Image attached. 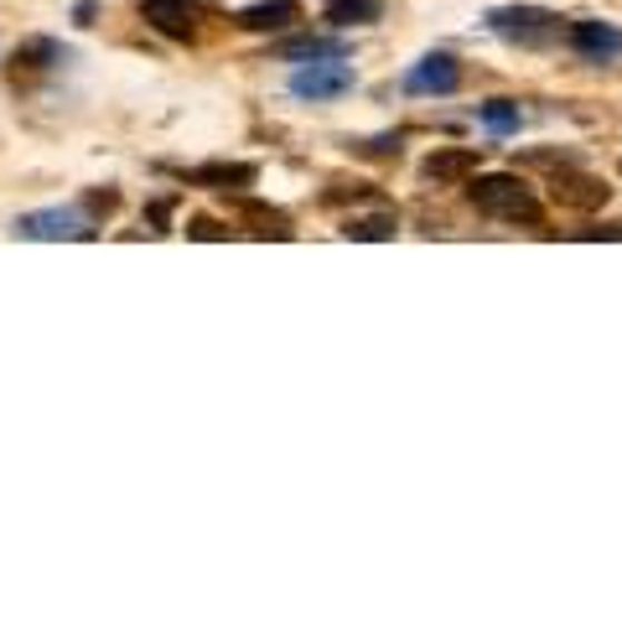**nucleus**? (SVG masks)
I'll return each instance as SVG.
<instances>
[{
    "label": "nucleus",
    "instance_id": "4468645a",
    "mask_svg": "<svg viewBox=\"0 0 622 622\" xmlns=\"http://www.w3.org/2000/svg\"><path fill=\"white\" fill-rule=\"evenodd\" d=\"M379 16H384V0H327V21H333L337 31L374 27Z\"/></svg>",
    "mask_w": 622,
    "mask_h": 622
},
{
    "label": "nucleus",
    "instance_id": "423d86ee",
    "mask_svg": "<svg viewBox=\"0 0 622 622\" xmlns=\"http://www.w3.org/2000/svg\"><path fill=\"white\" fill-rule=\"evenodd\" d=\"M477 161L483 156L472 151V146H436L421 161V177L436 187H456V182H467V177H477Z\"/></svg>",
    "mask_w": 622,
    "mask_h": 622
},
{
    "label": "nucleus",
    "instance_id": "f3484780",
    "mask_svg": "<svg viewBox=\"0 0 622 622\" xmlns=\"http://www.w3.org/2000/svg\"><path fill=\"white\" fill-rule=\"evenodd\" d=\"M62 58H68V52H62L58 42H47V37L16 47V68H52V62H62Z\"/></svg>",
    "mask_w": 622,
    "mask_h": 622
},
{
    "label": "nucleus",
    "instance_id": "6ab92c4d",
    "mask_svg": "<svg viewBox=\"0 0 622 622\" xmlns=\"http://www.w3.org/2000/svg\"><path fill=\"white\" fill-rule=\"evenodd\" d=\"M187 239H228V228L213 218H187Z\"/></svg>",
    "mask_w": 622,
    "mask_h": 622
},
{
    "label": "nucleus",
    "instance_id": "ddd939ff",
    "mask_svg": "<svg viewBox=\"0 0 622 622\" xmlns=\"http://www.w3.org/2000/svg\"><path fill=\"white\" fill-rule=\"evenodd\" d=\"M244 224H249V234L255 239H290L296 228H290V218L280 208H265V203H239Z\"/></svg>",
    "mask_w": 622,
    "mask_h": 622
},
{
    "label": "nucleus",
    "instance_id": "f257e3e1",
    "mask_svg": "<svg viewBox=\"0 0 622 622\" xmlns=\"http://www.w3.org/2000/svg\"><path fill=\"white\" fill-rule=\"evenodd\" d=\"M467 198H472V208H477V213H487V218H503V224H540V218H545L540 198H534V187L524 182V177H514V171L472 177Z\"/></svg>",
    "mask_w": 622,
    "mask_h": 622
},
{
    "label": "nucleus",
    "instance_id": "6e6552de",
    "mask_svg": "<svg viewBox=\"0 0 622 622\" xmlns=\"http://www.w3.org/2000/svg\"><path fill=\"white\" fill-rule=\"evenodd\" d=\"M550 192H555V203H561V208L592 213V208H602V203H608V192H612V187L602 182V177H586V171H561Z\"/></svg>",
    "mask_w": 622,
    "mask_h": 622
},
{
    "label": "nucleus",
    "instance_id": "0eeeda50",
    "mask_svg": "<svg viewBox=\"0 0 622 622\" xmlns=\"http://www.w3.org/2000/svg\"><path fill=\"white\" fill-rule=\"evenodd\" d=\"M462 83V62L452 52H425L405 73V93H452Z\"/></svg>",
    "mask_w": 622,
    "mask_h": 622
},
{
    "label": "nucleus",
    "instance_id": "2eb2a0df",
    "mask_svg": "<svg viewBox=\"0 0 622 622\" xmlns=\"http://www.w3.org/2000/svg\"><path fill=\"white\" fill-rule=\"evenodd\" d=\"M395 213H368V218H348L343 224V239H395Z\"/></svg>",
    "mask_w": 622,
    "mask_h": 622
},
{
    "label": "nucleus",
    "instance_id": "7ed1b4c3",
    "mask_svg": "<svg viewBox=\"0 0 622 622\" xmlns=\"http://www.w3.org/2000/svg\"><path fill=\"white\" fill-rule=\"evenodd\" d=\"M353 89V68L343 58H322V62H302L290 73V93L296 99H312V105H327V99H343Z\"/></svg>",
    "mask_w": 622,
    "mask_h": 622
},
{
    "label": "nucleus",
    "instance_id": "f8f14e48",
    "mask_svg": "<svg viewBox=\"0 0 622 622\" xmlns=\"http://www.w3.org/2000/svg\"><path fill=\"white\" fill-rule=\"evenodd\" d=\"M348 42L343 37H296V42H280L275 58L280 62H322V58H343Z\"/></svg>",
    "mask_w": 622,
    "mask_h": 622
},
{
    "label": "nucleus",
    "instance_id": "dca6fc26",
    "mask_svg": "<svg viewBox=\"0 0 622 622\" xmlns=\"http://www.w3.org/2000/svg\"><path fill=\"white\" fill-rule=\"evenodd\" d=\"M477 115H483V125L493 130V136H514V130H519V120H524L514 99H493V105H483Z\"/></svg>",
    "mask_w": 622,
    "mask_h": 622
},
{
    "label": "nucleus",
    "instance_id": "a211bd4d",
    "mask_svg": "<svg viewBox=\"0 0 622 622\" xmlns=\"http://www.w3.org/2000/svg\"><path fill=\"white\" fill-rule=\"evenodd\" d=\"M353 156H368V161H389V156H399V136H374V140H353Z\"/></svg>",
    "mask_w": 622,
    "mask_h": 622
},
{
    "label": "nucleus",
    "instance_id": "f03ea898",
    "mask_svg": "<svg viewBox=\"0 0 622 622\" xmlns=\"http://www.w3.org/2000/svg\"><path fill=\"white\" fill-rule=\"evenodd\" d=\"M487 31L503 37V42H519V47H540L561 31V16L540 11V6H498L487 11Z\"/></svg>",
    "mask_w": 622,
    "mask_h": 622
},
{
    "label": "nucleus",
    "instance_id": "aec40b11",
    "mask_svg": "<svg viewBox=\"0 0 622 622\" xmlns=\"http://www.w3.org/2000/svg\"><path fill=\"white\" fill-rule=\"evenodd\" d=\"M115 203H120V192H89V198H83V213L99 218V213H115Z\"/></svg>",
    "mask_w": 622,
    "mask_h": 622
},
{
    "label": "nucleus",
    "instance_id": "39448f33",
    "mask_svg": "<svg viewBox=\"0 0 622 622\" xmlns=\"http://www.w3.org/2000/svg\"><path fill=\"white\" fill-rule=\"evenodd\" d=\"M16 239H93V218L83 208H47L16 218Z\"/></svg>",
    "mask_w": 622,
    "mask_h": 622
},
{
    "label": "nucleus",
    "instance_id": "9d476101",
    "mask_svg": "<svg viewBox=\"0 0 622 622\" xmlns=\"http://www.w3.org/2000/svg\"><path fill=\"white\" fill-rule=\"evenodd\" d=\"M571 47H576L586 62H612L622 52V31L608 21H576L571 27Z\"/></svg>",
    "mask_w": 622,
    "mask_h": 622
},
{
    "label": "nucleus",
    "instance_id": "1a4fd4ad",
    "mask_svg": "<svg viewBox=\"0 0 622 622\" xmlns=\"http://www.w3.org/2000/svg\"><path fill=\"white\" fill-rule=\"evenodd\" d=\"M296 21H302V0H255V6H244L234 16L239 31H286Z\"/></svg>",
    "mask_w": 622,
    "mask_h": 622
},
{
    "label": "nucleus",
    "instance_id": "20e7f679",
    "mask_svg": "<svg viewBox=\"0 0 622 622\" xmlns=\"http://www.w3.org/2000/svg\"><path fill=\"white\" fill-rule=\"evenodd\" d=\"M136 11L146 27L171 37V42H198L203 31V11L192 0H136Z\"/></svg>",
    "mask_w": 622,
    "mask_h": 622
},
{
    "label": "nucleus",
    "instance_id": "9b49d317",
    "mask_svg": "<svg viewBox=\"0 0 622 622\" xmlns=\"http://www.w3.org/2000/svg\"><path fill=\"white\" fill-rule=\"evenodd\" d=\"M192 187H213V192H239V187L255 182V167L249 161H208V167H192L187 171Z\"/></svg>",
    "mask_w": 622,
    "mask_h": 622
},
{
    "label": "nucleus",
    "instance_id": "412c9836",
    "mask_svg": "<svg viewBox=\"0 0 622 622\" xmlns=\"http://www.w3.org/2000/svg\"><path fill=\"white\" fill-rule=\"evenodd\" d=\"M618 234H622V228H581L576 239H618Z\"/></svg>",
    "mask_w": 622,
    "mask_h": 622
}]
</instances>
